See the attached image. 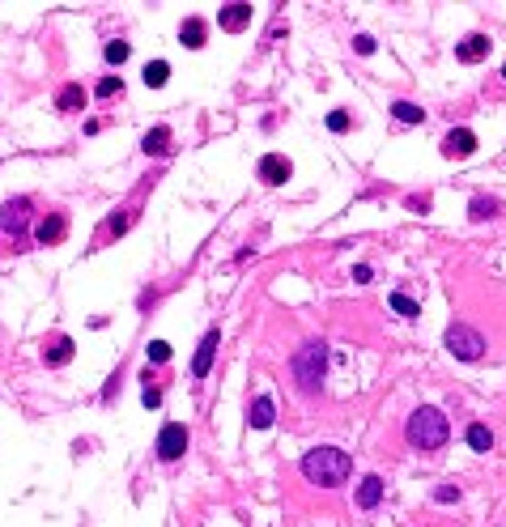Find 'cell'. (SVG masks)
<instances>
[{
	"label": "cell",
	"instance_id": "5",
	"mask_svg": "<svg viewBox=\"0 0 506 527\" xmlns=\"http://www.w3.org/2000/svg\"><path fill=\"white\" fill-rule=\"evenodd\" d=\"M26 226H30V200H26V196L4 200V204H0V230H4L9 238H21Z\"/></svg>",
	"mask_w": 506,
	"mask_h": 527
},
{
	"label": "cell",
	"instance_id": "27",
	"mask_svg": "<svg viewBox=\"0 0 506 527\" xmlns=\"http://www.w3.org/2000/svg\"><path fill=\"white\" fill-rule=\"evenodd\" d=\"M141 400H145V409H158V404H162V387H153V383L145 379V392H141Z\"/></svg>",
	"mask_w": 506,
	"mask_h": 527
},
{
	"label": "cell",
	"instance_id": "3",
	"mask_svg": "<svg viewBox=\"0 0 506 527\" xmlns=\"http://www.w3.org/2000/svg\"><path fill=\"white\" fill-rule=\"evenodd\" d=\"M290 370H294V379H298L302 392H319V383H324V375H328V345H324V340H307V345L290 357Z\"/></svg>",
	"mask_w": 506,
	"mask_h": 527
},
{
	"label": "cell",
	"instance_id": "18",
	"mask_svg": "<svg viewBox=\"0 0 506 527\" xmlns=\"http://www.w3.org/2000/svg\"><path fill=\"white\" fill-rule=\"evenodd\" d=\"M141 77H145V85H149V89H162V85L170 81V64H166V60H149Z\"/></svg>",
	"mask_w": 506,
	"mask_h": 527
},
{
	"label": "cell",
	"instance_id": "28",
	"mask_svg": "<svg viewBox=\"0 0 506 527\" xmlns=\"http://www.w3.org/2000/svg\"><path fill=\"white\" fill-rule=\"evenodd\" d=\"M328 128L332 132H349V111H332L328 115Z\"/></svg>",
	"mask_w": 506,
	"mask_h": 527
},
{
	"label": "cell",
	"instance_id": "7",
	"mask_svg": "<svg viewBox=\"0 0 506 527\" xmlns=\"http://www.w3.org/2000/svg\"><path fill=\"white\" fill-rule=\"evenodd\" d=\"M290 174H294V166H290L285 153H264V157H260V179H264L268 187H281Z\"/></svg>",
	"mask_w": 506,
	"mask_h": 527
},
{
	"label": "cell",
	"instance_id": "9",
	"mask_svg": "<svg viewBox=\"0 0 506 527\" xmlns=\"http://www.w3.org/2000/svg\"><path fill=\"white\" fill-rule=\"evenodd\" d=\"M64 234H68V221H64L60 213H51V217H43V221L34 226V238H38L43 247H55V243H64Z\"/></svg>",
	"mask_w": 506,
	"mask_h": 527
},
{
	"label": "cell",
	"instance_id": "21",
	"mask_svg": "<svg viewBox=\"0 0 506 527\" xmlns=\"http://www.w3.org/2000/svg\"><path fill=\"white\" fill-rule=\"evenodd\" d=\"M392 115H396L400 123H422V119H426V111H422L417 102H392Z\"/></svg>",
	"mask_w": 506,
	"mask_h": 527
},
{
	"label": "cell",
	"instance_id": "32",
	"mask_svg": "<svg viewBox=\"0 0 506 527\" xmlns=\"http://www.w3.org/2000/svg\"><path fill=\"white\" fill-rule=\"evenodd\" d=\"M502 77H506V68H502Z\"/></svg>",
	"mask_w": 506,
	"mask_h": 527
},
{
	"label": "cell",
	"instance_id": "4",
	"mask_svg": "<svg viewBox=\"0 0 506 527\" xmlns=\"http://www.w3.org/2000/svg\"><path fill=\"white\" fill-rule=\"evenodd\" d=\"M443 345H447V353L460 357V362H477V357L485 353V336H481L477 328H468V323H447Z\"/></svg>",
	"mask_w": 506,
	"mask_h": 527
},
{
	"label": "cell",
	"instance_id": "10",
	"mask_svg": "<svg viewBox=\"0 0 506 527\" xmlns=\"http://www.w3.org/2000/svg\"><path fill=\"white\" fill-rule=\"evenodd\" d=\"M217 26H221V30H230V34L247 30V26H251V4H226V9L217 13Z\"/></svg>",
	"mask_w": 506,
	"mask_h": 527
},
{
	"label": "cell",
	"instance_id": "8",
	"mask_svg": "<svg viewBox=\"0 0 506 527\" xmlns=\"http://www.w3.org/2000/svg\"><path fill=\"white\" fill-rule=\"evenodd\" d=\"M477 153V136L468 128H451L443 136V157H473Z\"/></svg>",
	"mask_w": 506,
	"mask_h": 527
},
{
	"label": "cell",
	"instance_id": "14",
	"mask_svg": "<svg viewBox=\"0 0 506 527\" xmlns=\"http://www.w3.org/2000/svg\"><path fill=\"white\" fill-rule=\"evenodd\" d=\"M204 38H209V26H204L200 17H187V21L179 26V43H183V47L196 51V47H204Z\"/></svg>",
	"mask_w": 506,
	"mask_h": 527
},
{
	"label": "cell",
	"instance_id": "22",
	"mask_svg": "<svg viewBox=\"0 0 506 527\" xmlns=\"http://www.w3.org/2000/svg\"><path fill=\"white\" fill-rule=\"evenodd\" d=\"M392 311H396V315H405V319H417V315H422V306H417L405 289H396V294H392Z\"/></svg>",
	"mask_w": 506,
	"mask_h": 527
},
{
	"label": "cell",
	"instance_id": "15",
	"mask_svg": "<svg viewBox=\"0 0 506 527\" xmlns=\"http://www.w3.org/2000/svg\"><path fill=\"white\" fill-rule=\"evenodd\" d=\"M141 149H145L149 157H162V153L170 149V128H166V123L149 128V132H145V140H141Z\"/></svg>",
	"mask_w": 506,
	"mask_h": 527
},
{
	"label": "cell",
	"instance_id": "2",
	"mask_svg": "<svg viewBox=\"0 0 506 527\" xmlns=\"http://www.w3.org/2000/svg\"><path fill=\"white\" fill-rule=\"evenodd\" d=\"M405 438H409L417 451H439V447H447V438H451V421H447L439 409L422 404V409H413V417H409V426H405Z\"/></svg>",
	"mask_w": 506,
	"mask_h": 527
},
{
	"label": "cell",
	"instance_id": "17",
	"mask_svg": "<svg viewBox=\"0 0 506 527\" xmlns=\"http://www.w3.org/2000/svg\"><path fill=\"white\" fill-rule=\"evenodd\" d=\"M72 349H77V345H72L68 336H55L51 345H43V362H47V366H64V362L72 357Z\"/></svg>",
	"mask_w": 506,
	"mask_h": 527
},
{
	"label": "cell",
	"instance_id": "16",
	"mask_svg": "<svg viewBox=\"0 0 506 527\" xmlns=\"http://www.w3.org/2000/svg\"><path fill=\"white\" fill-rule=\"evenodd\" d=\"M273 417H277L273 400H268V396H255V400H251V413H247L251 430H268V426H273Z\"/></svg>",
	"mask_w": 506,
	"mask_h": 527
},
{
	"label": "cell",
	"instance_id": "24",
	"mask_svg": "<svg viewBox=\"0 0 506 527\" xmlns=\"http://www.w3.org/2000/svg\"><path fill=\"white\" fill-rule=\"evenodd\" d=\"M128 51H132V47L115 38V43H106V51H102V55H106V64H123V60H128Z\"/></svg>",
	"mask_w": 506,
	"mask_h": 527
},
{
	"label": "cell",
	"instance_id": "11",
	"mask_svg": "<svg viewBox=\"0 0 506 527\" xmlns=\"http://www.w3.org/2000/svg\"><path fill=\"white\" fill-rule=\"evenodd\" d=\"M213 353H217V332H209V336L200 340L196 357H192V375H196V379H204V375L213 370Z\"/></svg>",
	"mask_w": 506,
	"mask_h": 527
},
{
	"label": "cell",
	"instance_id": "31",
	"mask_svg": "<svg viewBox=\"0 0 506 527\" xmlns=\"http://www.w3.org/2000/svg\"><path fill=\"white\" fill-rule=\"evenodd\" d=\"M370 277H375V268H370V264H358V268H353V281H358V285H366Z\"/></svg>",
	"mask_w": 506,
	"mask_h": 527
},
{
	"label": "cell",
	"instance_id": "6",
	"mask_svg": "<svg viewBox=\"0 0 506 527\" xmlns=\"http://www.w3.org/2000/svg\"><path fill=\"white\" fill-rule=\"evenodd\" d=\"M187 451V430L179 426V421H170V426H162V434H158V460H166V464H175L179 455Z\"/></svg>",
	"mask_w": 506,
	"mask_h": 527
},
{
	"label": "cell",
	"instance_id": "12",
	"mask_svg": "<svg viewBox=\"0 0 506 527\" xmlns=\"http://www.w3.org/2000/svg\"><path fill=\"white\" fill-rule=\"evenodd\" d=\"M379 502H383V477L370 472V477H362V485H358V506H362V511H375Z\"/></svg>",
	"mask_w": 506,
	"mask_h": 527
},
{
	"label": "cell",
	"instance_id": "25",
	"mask_svg": "<svg viewBox=\"0 0 506 527\" xmlns=\"http://www.w3.org/2000/svg\"><path fill=\"white\" fill-rule=\"evenodd\" d=\"M119 89H123L119 77H102V81H98V98H111V94H119Z\"/></svg>",
	"mask_w": 506,
	"mask_h": 527
},
{
	"label": "cell",
	"instance_id": "26",
	"mask_svg": "<svg viewBox=\"0 0 506 527\" xmlns=\"http://www.w3.org/2000/svg\"><path fill=\"white\" fill-rule=\"evenodd\" d=\"M149 362H170V345L166 340H149Z\"/></svg>",
	"mask_w": 506,
	"mask_h": 527
},
{
	"label": "cell",
	"instance_id": "19",
	"mask_svg": "<svg viewBox=\"0 0 506 527\" xmlns=\"http://www.w3.org/2000/svg\"><path fill=\"white\" fill-rule=\"evenodd\" d=\"M468 217H473V221H490V217H498V200H490V196H477V200L468 204Z\"/></svg>",
	"mask_w": 506,
	"mask_h": 527
},
{
	"label": "cell",
	"instance_id": "1",
	"mask_svg": "<svg viewBox=\"0 0 506 527\" xmlns=\"http://www.w3.org/2000/svg\"><path fill=\"white\" fill-rule=\"evenodd\" d=\"M349 472H353V460H349V451H341V447H315V451L302 455V477H307L311 485L336 489V485L349 481Z\"/></svg>",
	"mask_w": 506,
	"mask_h": 527
},
{
	"label": "cell",
	"instance_id": "20",
	"mask_svg": "<svg viewBox=\"0 0 506 527\" xmlns=\"http://www.w3.org/2000/svg\"><path fill=\"white\" fill-rule=\"evenodd\" d=\"M85 106V89L81 85H64L60 89V111H81Z\"/></svg>",
	"mask_w": 506,
	"mask_h": 527
},
{
	"label": "cell",
	"instance_id": "29",
	"mask_svg": "<svg viewBox=\"0 0 506 527\" xmlns=\"http://www.w3.org/2000/svg\"><path fill=\"white\" fill-rule=\"evenodd\" d=\"M434 502H460V485H439L434 489Z\"/></svg>",
	"mask_w": 506,
	"mask_h": 527
},
{
	"label": "cell",
	"instance_id": "30",
	"mask_svg": "<svg viewBox=\"0 0 506 527\" xmlns=\"http://www.w3.org/2000/svg\"><path fill=\"white\" fill-rule=\"evenodd\" d=\"M353 51H358V55H370V51H375V38H370V34H358V38H353Z\"/></svg>",
	"mask_w": 506,
	"mask_h": 527
},
{
	"label": "cell",
	"instance_id": "23",
	"mask_svg": "<svg viewBox=\"0 0 506 527\" xmlns=\"http://www.w3.org/2000/svg\"><path fill=\"white\" fill-rule=\"evenodd\" d=\"M468 447L485 455V451L494 447V434H490V426H468Z\"/></svg>",
	"mask_w": 506,
	"mask_h": 527
},
{
	"label": "cell",
	"instance_id": "13",
	"mask_svg": "<svg viewBox=\"0 0 506 527\" xmlns=\"http://www.w3.org/2000/svg\"><path fill=\"white\" fill-rule=\"evenodd\" d=\"M456 55H460L464 64H477V60H485V55H490V38H485V34H468V38L456 47Z\"/></svg>",
	"mask_w": 506,
	"mask_h": 527
}]
</instances>
